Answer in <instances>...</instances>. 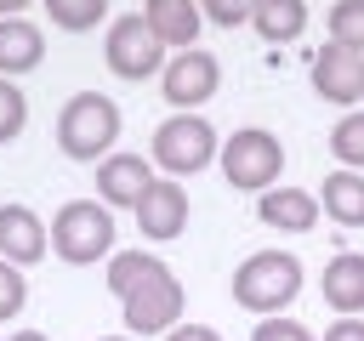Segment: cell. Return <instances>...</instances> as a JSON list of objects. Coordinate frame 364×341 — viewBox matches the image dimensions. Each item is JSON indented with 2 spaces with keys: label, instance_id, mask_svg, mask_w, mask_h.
I'll return each mask as SVG.
<instances>
[{
  "label": "cell",
  "instance_id": "6da1fadb",
  "mask_svg": "<svg viewBox=\"0 0 364 341\" xmlns=\"http://www.w3.org/2000/svg\"><path fill=\"white\" fill-rule=\"evenodd\" d=\"M296 296H301V261H296L290 250H256V256H245L239 273H233V301H239L245 313H256V318L284 313Z\"/></svg>",
  "mask_w": 364,
  "mask_h": 341
},
{
  "label": "cell",
  "instance_id": "7a4b0ae2",
  "mask_svg": "<svg viewBox=\"0 0 364 341\" xmlns=\"http://www.w3.org/2000/svg\"><path fill=\"white\" fill-rule=\"evenodd\" d=\"M46 239L68 267H91V261L114 256V210L102 199H68V205H57Z\"/></svg>",
  "mask_w": 364,
  "mask_h": 341
},
{
  "label": "cell",
  "instance_id": "3957f363",
  "mask_svg": "<svg viewBox=\"0 0 364 341\" xmlns=\"http://www.w3.org/2000/svg\"><path fill=\"white\" fill-rule=\"evenodd\" d=\"M119 108L102 97V91H74L63 108H57V148L68 159H102L114 142H119Z\"/></svg>",
  "mask_w": 364,
  "mask_h": 341
},
{
  "label": "cell",
  "instance_id": "277c9868",
  "mask_svg": "<svg viewBox=\"0 0 364 341\" xmlns=\"http://www.w3.org/2000/svg\"><path fill=\"white\" fill-rule=\"evenodd\" d=\"M216 165H222L228 188H239V193H262V188L279 182V170H284V148H279L273 131H262V125H239V131L216 148Z\"/></svg>",
  "mask_w": 364,
  "mask_h": 341
},
{
  "label": "cell",
  "instance_id": "5b68a950",
  "mask_svg": "<svg viewBox=\"0 0 364 341\" xmlns=\"http://www.w3.org/2000/svg\"><path fill=\"white\" fill-rule=\"evenodd\" d=\"M216 125L205 119V114H171L159 131H154V148H148V159L165 170V176H193V170H205V165H216Z\"/></svg>",
  "mask_w": 364,
  "mask_h": 341
},
{
  "label": "cell",
  "instance_id": "8992f818",
  "mask_svg": "<svg viewBox=\"0 0 364 341\" xmlns=\"http://www.w3.org/2000/svg\"><path fill=\"white\" fill-rule=\"evenodd\" d=\"M102 57H108V68H114L119 80H148V74H159V68H165V45H159V34L148 28V17H142V11H125V17H114V23H108Z\"/></svg>",
  "mask_w": 364,
  "mask_h": 341
},
{
  "label": "cell",
  "instance_id": "52a82bcc",
  "mask_svg": "<svg viewBox=\"0 0 364 341\" xmlns=\"http://www.w3.org/2000/svg\"><path fill=\"white\" fill-rule=\"evenodd\" d=\"M182 278L171 273V267H159V273H148L131 296H119V307H125V330L131 335H165L171 324H182Z\"/></svg>",
  "mask_w": 364,
  "mask_h": 341
},
{
  "label": "cell",
  "instance_id": "ba28073f",
  "mask_svg": "<svg viewBox=\"0 0 364 341\" xmlns=\"http://www.w3.org/2000/svg\"><path fill=\"white\" fill-rule=\"evenodd\" d=\"M216 85H222V63L210 51H199V45L165 57V68H159V91H165L171 108H199V102L216 97Z\"/></svg>",
  "mask_w": 364,
  "mask_h": 341
},
{
  "label": "cell",
  "instance_id": "9c48e42d",
  "mask_svg": "<svg viewBox=\"0 0 364 341\" xmlns=\"http://www.w3.org/2000/svg\"><path fill=\"white\" fill-rule=\"evenodd\" d=\"M313 91L324 97V102H336V108H353V102H364V51H347V45H336V40H324L318 51H313Z\"/></svg>",
  "mask_w": 364,
  "mask_h": 341
},
{
  "label": "cell",
  "instance_id": "30bf717a",
  "mask_svg": "<svg viewBox=\"0 0 364 341\" xmlns=\"http://www.w3.org/2000/svg\"><path fill=\"white\" fill-rule=\"evenodd\" d=\"M136 227H142V239H154V244L182 239V227H188V193H182L176 176H154V182H148V193L136 199Z\"/></svg>",
  "mask_w": 364,
  "mask_h": 341
},
{
  "label": "cell",
  "instance_id": "8fae6325",
  "mask_svg": "<svg viewBox=\"0 0 364 341\" xmlns=\"http://www.w3.org/2000/svg\"><path fill=\"white\" fill-rule=\"evenodd\" d=\"M148 182H154V159L148 153H108V159H97V193H102V205L136 210V199L148 193Z\"/></svg>",
  "mask_w": 364,
  "mask_h": 341
},
{
  "label": "cell",
  "instance_id": "7c38bea8",
  "mask_svg": "<svg viewBox=\"0 0 364 341\" xmlns=\"http://www.w3.org/2000/svg\"><path fill=\"white\" fill-rule=\"evenodd\" d=\"M46 250H51L46 222H40L28 205H0V261H11V267H34Z\"/></svg>",
  "mask_w": 364,
  "mask_h": 341
},
{
  "label": "cell",
  "instance_id": "4fadbf2b",
  "mask_svg": "<svg viewBox=\"0 0 364 341\" xmlns=\"http://www.w3.org/2000/svg\"><path fill=\"white\" fill-rule=\"evenodd\" d=\"M256 216H262L273 233H307L324 210H318V199H313L307 188H279V182H273V188L256 193Z\"/></svg>",
  "mask_w": 364,
  "mask_h": 341
},
{
  "label": "cell",
  "instance_id": "5bb4252c",
  "mask_svg": "<svg viewBox=\"0 0 364 341\" xmlns=\"http://www.w3.org/2000/svg\"><path fill=\"white\" fill-rule=\"evenodd\" d=\"M324 301L341 313V318H358L364 313V250H336L324 261V278H318Z\"/></svg>",
  "mask_w": 364,
  "mask_h": 341
},
{
  "label": "cell",
  "instance_id": "9a60e30c",
  "mask_svg": "<svg viewBox=\"0 0 364 341\" xmlns=\"http://www.w3.org/2000/svg\"><path fill=\"white\" fill-rule=\"evenodd\" d=\"M142 17H148V28L159 34L165 51H188L199 40V28H205L199 0H142Z\"/></svg>",
  "mask_w": 364,
  "mask_h": 341
},
{
  "label": "cell",
  "instance_id": "2e32d148",
  "mask_svg": "<svg viewBox=\"0 0 364 341\" xmlns=\"http://www.w3.org/2000/svg\"><path fill=\"white\" fill-rule=\"evenodd\" d=\"M46 57V34L40 23H23V17H0V74L17 80V74H34Z\"/></svg>",
  "mask_w": 364,
  "mask_h": 341
},
{
  "label": "cell",
  "instance_id": "e0dca14e",
  "mask_svg": "<svg viewBox=\"0 0 364 341\" xmlns=\"http://www.w3.org/2000/svg\"><path fill=\"white\" fill-rule=\"evenodd\" d=\"M318 210L336 227H364V170H330L318 182Z\"/></svg>",
  "mask_w": 364,
  "mask_h": 341
},
{
  "label": "cell",
  "instance_id": "ac0fdd59",
  "mask_svg": "<svg viewBox=\"0 0 364 341\" xmlns=\"http://www.w3.org/2000/svg\"><path fill=\"white\" fill-rule=\"evenodd\" d=\"M250 28H256L267 45H290V40H301V28H307V0H256V6H250Z\"/></svg>",
  "mask_w": 364,
  "mask_h": 341
},
{
  "label": "cell",
  "instance_id": "d6986e66",
  "mask_svg": "<svg viewBox=\"0 0 364 341\" xmlns=\"http://www.w3.org/2000/svg\"><path fill=\"white\" fill-rule=\"evenodd\" d=\"M165 267V256H154V250H114L108 256V290L114 296H131L148 273H159Z\"/></svg>",
  "mask_w": 364,
  "mask_h": 341
},
{
  "label": "cell",
  "instance_id": "ffe728a7",
  "mask_svg": "<svg viewBox=\"0 0 364 341\" xmlns=\"http://www.w3.org/2000/svg\"><path fill=\"white\" fill-rule=\"evenodd\" d=\"M330 153L341 159V170H364V114H341L330 125Z\"/></svg>",
  "mask_w": 364,
  "mask_h": 341
},
{
  "label": "cell",
  "instance_id": "44dd1931",
  "mask_svg": "<svg viewBox=\"0 0 364 341\" xmlns=\"http://www.w3.org/2000/svg\"><path fill=\"white\" fill-rule=\"evenodd\" d=\"M102 11H108V0H46V17H51L57 28H68V34L97 28V23H102Z\"/></svg>",
  "mask_w": 364,
  "mask_h": 341
},
{
  "label": "cell",
  "instance_id": "7402d4cb",
  "mask_svg": "<svg viewBox=\"0 0 364 341\" xmlns=\"http://www.w3.org/2000/svg\"><path fill=\"white\" fill-rule=\"evenodd\" d=\"M324 23H330V40H336V45L364 51V0H336Z\"/></svg>",
  "mask_w": 364,
  "mask_h": 341
},
{
  "label": "cell",
  "instance_id": "603a6c76",
  "mask_svg": "<svg viewBox=\"0 0 364 341\" xmlns=\"http://www.w3.org/2000/svg\"><path fill=\"white\" fill-rule=\"evenodd\" d=\"M23 125H28V97L17 91V80L0 74V142L23 136Z\"/></svg>",
  "mask_w": 364,
  "mask_h": 341
},
{
  "label": "cell",
  "instance_id": "cb8c5ba5",
  "mask_svg": "<svg viewBox=\"0 0 364 341\" xmlns=\"http://www.w3.org/2000/svg\"><path fill=\"white\" fill-rule=\"evenodd\" d=\"M23 307H28V284H23V267L0 261V324H6V318H17Z\"/></svg>",
  "mask_w": 364,
  "mask_h": 341
},
{
  "label": "cell",
  "instance_id": "d4e9b609",
  "mask_svg": "<svg viewBox=\"0 0 364 341\" xmlns=\"http://www.w3.org/2000/svg\"><path fill=\"white\" fill-rule=\"evenodd\" d=\"M250 6L256 0H199V17L216 28H239V23H250Z\"/></svg>",
  "mask_w": 364,
  "mask_h": 341
},
{
  "label": "cell",
  "instance_id": "484cf974",
  "mask_svg": "<svg viewBox=\"0 0 364 341\" xmlns=\"http://www.w3.org/2000/svg\"><path fill=\"white\" fill-rule=\"evenodd\" d=\"M250 341H318L307 324H296V318H284V313H273V318H262L256 330H250Z\"/></svg>",
  "mask_w": 364,
  "mask_h": 341
},
{
  "label": "cell",
  "instance_id": "4316f807",
  "mask_svg": "<svg viewBox=\"0 0 364 341\" xmlns=\"http://www.w3.org/2000/svg\"><path fill=\"white\" fill-rule=\"evenodd\" d=\"M318 341H364V318H336Z\"/></svg>",
  "mask_w": 364,
  "mask_h": 341
},
{
  "label": "cell",
  "instance_id": "83f0119b",
  "mask_svg": "<svg viewBox=\"0 0 364 341\" xmlns=\"http://www.w3.org/2000/svg\"><path fill=\"white\" fill-rule=\"evenodd\" d=\"M165 341H222V335H216L210 324H171Z\"/></svg>",
  "mask_w": 364,
  "mask_h": 341
},
{
  "label": "cell",
  "instance_id": "f1b7e54d",
  "mask_svg": "<svg viewBox=\"0 0 364 341\" xmlns=\"http://www.w3.org/2000/svg\"><path fill=\"white\" fill-rule=\"evenodd\" d=\"M23 6L28 0H0V17H23Z\"/></svg>",
  "mask_w": 364,
  "mask_h": 341
},
{
  "label": "cell",
  "instance_id": "f546056e",
  "mask_svg": "<svg viewBox=\"0 0 364 341\" xmlns=\"http://www.w3.org/2000/svg\"><path fill=\"white\" fill-rule=\"evenodd\" d=\"M6 341H51V335H40V330H17V335H6Z\"/></svg>",
  "mask_w": 364,
  "mask_h": 341
},
{
  "label": "cell",
  "instance_id": "4dcf8cb0",
  "mask_svg": "<svg viewBox=\"0 0 364 341\" xmlns=\"http://www.w3.org/2000/svg\"><path fill=\"white\" fill-rule=\"evenodd\" d=\"M102 341H131V335H102Z\"/></svg>",
  "mask_w": 364,
  "mask_h": 341
}]
</instances>
